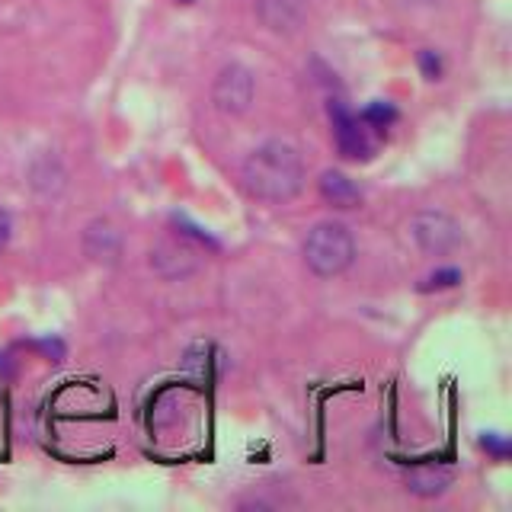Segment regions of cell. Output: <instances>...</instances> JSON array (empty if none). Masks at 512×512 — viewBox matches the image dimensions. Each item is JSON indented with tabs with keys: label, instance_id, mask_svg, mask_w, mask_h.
I'll return each mask as SVG.
<instances>
[{
	"label": "cell",
	"instance_id": "1",
	"mask_svg": "<svg viewBox=\"0 0 512 512\" xmlns=\"http://www.w3.org/2000/svg\"><path fill=\"white\" fill-rule=\"evenodd\" d=\"M240 183L253 199L269 205L292 202L304 186V164L298 151L285 141H266L247 154L240 167Z\"/></svg>",
	"mask_w": 512,
	"mask_h": 512
},
{
	"label": "cell",
	"instance_id": "6",
	"mask_svg": "<svg viewBox=\"0 0 512 512\" xmlns=\"http://www.w3.org/2000/svg\"><path fill=\"white\" fill-rule=\"evenodd\" d=\"M452 480H455V468H448L442 461H420L407 471L404 484L416 496H439L452 487Z\"/></svg>",
	"mask_w": 512,
	"mask_h": 512
},
{
	"label": "cell",
	"instance_id": "13",
	"mask_svg": "<svg viewBox=\"0 0 512 512\" xmlns=\"http://www.w3.org/2000/svg\"><path fill=\"white\" fill-rule=\"evenodd\" d=\"M10 234H13V224H10V215L0 208V253L7 250V244H10Z\"/></svg>",
	"mask_w": 512,
	"mask_h": 512
},
{
	"label": "cell",
	"instance_id": "12",
	"mask_svg": "<svg viewBox=\"0 0 512 512\" xmlns=\"http://www.w3.org/2000/svg\"><path fill=\"white\" fill-rule=\"evenodd\" d=\"M420 64L426 68V77H429V80H439L442 64H439V58H436V55H432V52H423V55H420Z\"/></svg>",
	"mask_w": 512,
	"mask_h": 512
},
{
	"label": "cell",
	"instance_id": "9",
	"mask_svg": "<svg viewBox=\"0 0 512 512\" xmlns=\"http://www.w3.org/2000/svg\"><path fill=\"white\" fill-rule=\"evenodd\" d=\"M359 119L368 125V128H375V132H384L394 119H397V109L391 103H372V106H365L359 112Z\"/></svg>",
	"mask_w": 512,
	"mask_h": 512
},
{
	"label": "cell",
	"instance_id": "8",
	"mask_svg": "<svg viewBox=\"0 0 512 512\" xmlns=\"http://www.w3.org/2000/svg\"><path fill=\"white\" fill-rule=\"evenodd\" d=\"M260 7V16L269 29H292L301 20V10H304V0H256Z\"/></svg>",
	"mask_w": 512,
	"mask_h": 512
},
{
	"label": "cell",
	"instance_id": "3",
	"mask_svg": "<svg viewBox=\"0 0 512 512\" xmlns=\"http://www.w3.org/2000/svg\"><path fill=\"white\" fill-rule=\"evenodd\" d=\"M330 122H333V138H336V148L346 160H368L375 154V138L356 112H349L343 103H330Z\"/></svg>",
	"mask_w": 512,
	"mask_h": 512
},
{
	"label": "cell",
	"instance_id": "7",
	"mask_svg": "<svg viewBox=\"0 0 512 512\" xmlns=\"http://www.w3.org/2000/svg\"><path fill=\"white\" fill-rule=\"evenodd\" d=\"M320 196H324V202L333 208H356L362 202L359 186L340 170H327L320 176Z\"/></svg>",
	"mask_w": 512,
	"mask_h": 512
},
{
	"label": "cell",
	"instance_id": "10",
	"mask_svg": "<svg viewBox=\"0 0 512 512\" xmlns=\"http://www.w3.org/2000/svg\"><path fill=\"white\" fill-rule=\"evenodd\" d=\"M461 282V272L455 269V266H448V269H439V272H432V276L426 279V292L429 288H452V285H458Z\"/></svg>",
	"mask_w": 512,
	"mask_h": 512
},
{
	"label": "cell",
	"instance_id": "5",
	"mask_svg": "<svg viewBox=\"0 0 512 512\" xmlns=\"http://www.w3.org/2000/svg\"><path fill=\"white\" fill-rule=\"evenodd\" d=\"M253 93H256V84H253V74L247 68H240V64H231V68H224L218 77H215V87H212V100L221 112H231V116H240V112H247L250 103H253Z\"/></svg>",
	"mask_w": 512,
	"mask_h": 512
},
{
	"label": "cell",
	"instance_id": "4",
	"mask_svg": "<svg viewBox=\"0 0 512 512\" xmlns=\"http://www.w3.org/2000/svg\"><path fill=\"white\" fill-rule=\"evenodd\" d=\"M413 240L429 256H445L461 244V228L442 212H423L413 218Z\"/></svg>",
	"mask_w": 512,
	"mask_h": 512
},
{
	"label": "cell",
	"instance_id": "2",
	"mask_svg": "<svg viewBox=\"0 0 512 512\" xmlns=\"http://www.w3.org/2000/svg\"><path fill=\"white\" fill-rule=\"evenodd\" d=\"M356 260V240L340 221H324L304 237V263L320 279L343 276Z\"/></svg>",
	"mask_w": 512,
	"mask_h": 512
},
{
	"label": "cell",
	"instance_id": "11",
	"mask_svg": "<svg viewBox=\"0 0 512 512\" xmlns=\"http://www.w3.org/2000/svg\"><path fill=\"white\" fill-rule=\"evenodd\" d=\"M480 445H484L487 448V452L490 455H496V458H509V445L503 442V439H496V436H484V439H480Z\"/></svg>",
	"mask_w": 512,
	"mask_h": 512
},
{
	"label": "cell",
	"instance_id": "14",
	"mask_svg": "<svg viewBox=\"0 0 512 512\" xmlns=\"http://www.w3.org/2000/svg\"><path fill=\"white\" fill-rule=\"evenodd\" d=\"M180 4H192V0H180Z\"/></svg>",
	"mask_w": 512,
	"mask_h": 512
}]
</instances>
